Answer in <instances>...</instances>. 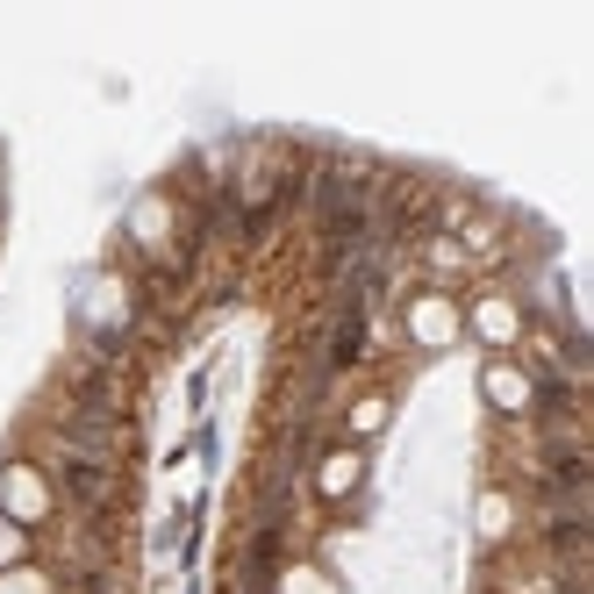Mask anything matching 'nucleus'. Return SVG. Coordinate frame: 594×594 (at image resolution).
Instances as JSON below:
<instances>
[{"label":"nucleus","mask_w":594,"mask_h":594,"mask_svg":"<svg viewBox=\"0 0 594 594\" xmlns=\"http://www.w3.org/2000/svg\"><path fill=\"white\" fill-rule=\"evenodd\" d=\"M0 594H58V580L36 559H22V566H0Z\"/></svg>","instance_id":"nucleus-6"},{"label":"nucleus","mask_w":594,"mask_h":594,"mask_svg":"<svg viewBox=\"0 0 594 594\" xmlns=\"http://www.w3.org/2000/svg\"><path fill=\"white\" fill-rule=\"evenodd\" d=\"M401 330H408V344H416L423 358L466 344V294H437V287L401 294Z\"/></svg>","instance_id":"nucleus-3"},{"label":"nucleus","mask_w":594,"mask_h":594,"mask_svg":"<svg viewBox=\"0 0 594 594\" xmlns=\"http://www.w3.org/2000/svg\"><path fill=\"white\" fill-rule=\"evenodd\" d=\"M523 330H530V315H523V301H516V287L466 294V337L487 344V358H509L516 344H523Z\"/></svg>","instance_id":"nucleus-4"},{"label":"nucleus","mask_w":594,"mask_h":594,"mask_svg":"<svg viewBox=\"0 0 594 594\" xmlns=\"http://www.w3.org/2000/svg\"><path fill=\"white\" fill-rule=\"evenodd\" d=\"M373 487V451H358V444H337L330 437L323 451H315V466H308V480H301V494L315 502V509H344V502H358V494Z\"/></svg>","instance_id":"nucleus-1"},{"label":"nucleus","mask_w":594,"mask_h":594,"mask_svg":"<svg viewBox=\"0 0 594 594\" xmlns=\"http://www.w3.org/2000/svg\"><path fill=\"white\" fill-rule=\"evenodd\" d=\"M0 523L22 530V537H36V530L58 523V494H51V473L36 459H8L0 466Z\"/></svg>","instance_id":"nucleus-2"},{"label":"nucleus","mask_w":594,"mask_h":594,"mask_svg":"<svg viewBox=\"0 0 594 594\" xmlns=\"http://www.w3.org/2000/svg\"><path fill=\"white\" fill-rule=\"evenodd\" d=\"M473 387H480V401H487V416H494V423H523V416H530V394H537V387H530V373L516 366V358H487Z\"/></svg>","instance_id":"nucleus-5"}]
</instances>
